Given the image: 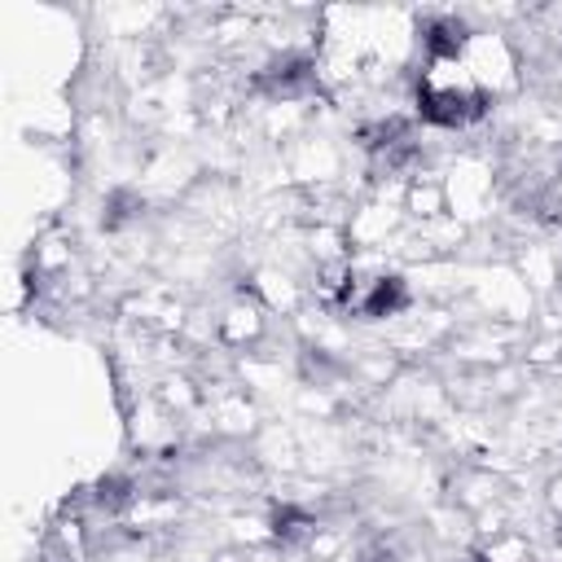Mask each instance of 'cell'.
Masks as SVG:
<instances>
[{"label":"cell","instance_id":"cell-1","mask_svg":"<svg viewBox=\"0 0 562 562\" xmlns=\"http://www.w3.org/2000/svg\"><path fill=\"white\" fill-rule=\"evenodd\" d=\"M417 110H422L426 123L461 127V123H470V119L483 114V92H457V88L422 83V88H417Z\"/></svg>","mask_w":562,"mask_h":562},{"label":"cell","instance_id":"cell-2","mask_svg":"<svg viewBox=\"0 0 562 562\" xmlns=\"http://www.w3.org/2000/svg\"><path fill=\"white\" fill-rule=\"evenodd\" d=\"M404 303H408V290H404V281H400V277H378V281H373V290L364 294L360 312L378 321V316H391V312H400Z\"/></svg>","mask_w":562,"mask_h":562},{"label":"cell","instance_id":"cell-3","mask_svg":"<svg viewBox=\"0 0 562 562\" xmlns=\"http://www.w3.org/2000/svg\"><path fill=\"white\" fill-rule=\"evenodd\" d=\"M461 44H465V26H461L457 18H439V22L426 26V48H430V57H452V53H461Z\"/></svg>","mask_w":562,"mask_h":562},{"label":"cell","instance_id":"cell-4","mask_svg":"<svg viewBox=\"0 0 562 562\" xmlns=\"http://www.w3.org/2000/svg\"><path fill=\"white\" fill-rule=\"evenodd\" d=\"M312 527V518L303 514V509H294V505H281L277 514H272V531L281 536V540H294V536H303Z\"/></svg>","mask_w":562,"mask_h":562}]
</instances>
